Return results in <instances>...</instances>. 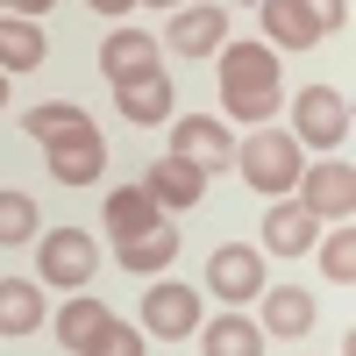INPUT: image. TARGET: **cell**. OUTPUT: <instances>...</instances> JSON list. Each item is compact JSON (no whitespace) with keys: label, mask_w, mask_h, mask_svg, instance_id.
Segmentation results:
<instances>
[{"label":"cell","mask_w":356,"mask_h":356,"mask_svg":"<svg viewBox=\"0 0 356 356\" xmlns=\"http://www.w3.org/2000/svg\"><path fill=\"white\" fill-rule=\"evenodd\" d=\"M221 107L250 129H264L285 107V79H278L271 43H221Z\"/></svg>","instance_id":"obj_1"},{"label":"cell","mask_w":356,"mask_h":356,"mask_svg":"<svg viewBox=\"0 0 356 356\" xmlns=\"http://www.w3.org/2000/svg\"><path fill=\"white\" fill-rule=\"evenodd\" d=\"M300 164H307V150L292 143V129L264 122V129H250L243 143H235V171H243L264 200H285L292 186H300Z\"/></svg>","instance_id":"obj_2"},{"label":"cell","mask_w":356,"mask_h":356,"mask_svg":"<svg viewBox=\"0 0 356 356\" xmlns=\"http://www.w3.org/2000/svg\"><path fill=\"white\" fill-rule=\"evenodd\" d=\"M292 143H300V150H321V157L349 150V100L335 86H307V93L292 100Z\"/></svg>","instance_id":"obj_3"},{"label":"cell","mask_w":356,"mask_h":356,"mask_svg":"<svg viewBox=\"0 0 356 356\" xmlns=\"http://www.w3.org/2000/svg\"><path fill=\"white\" fill-rule=\"evenodd\" d=\"M93 271H100V243L86 228H50L36 243V285L79 292V285H93Z\"/></svg>","instance_id":"obj_4"},{"label":"cell","mask_w":356,"mask_h":356,"mask_svg":"<svg viewBox=\"0 0 356 356\" xmlns=\"http://www.w3.org/2000/svg\"><path fill=\"white\" fill-rule=\"evenodd\" d=\"M207 321V307H200V285H171V278H157L150 292H143V314H136V328L143 335H157V342H186L193 328Z\"/></svg>","instance_id":"obj_5"},{"label":"cell","mask_w":356,"mask_h":356,"mask_svg":"<svg viewBox=\"0 0 356 356\" xmlns=\"http://www.w3.org/2000/svg\"><path fill=\"white\" fill-rule=\"evenodd\" d=\"M200 285H214V300L221 307H250L264 285H271V271H264V250L257 243H221L214 257H207V278Z\"/></svg>","instance_id":"obj_6"},{"label":"cell","mask_w":356,"mask_h":356,"mask_svg":"<svg viewBox=\"0 0 356 356\" xmlns=\"http://www.w3.org/2000/svg\"><path fill=\"white\" fill-rule=\"evenodd\" d=\"M300 207L314 221H349L356 214V171H349V157H321V164H300Z\"/></svg>","instance_id":"obj_7"},{"label":"cell","mask_w":356,"mask_h":356,"mask_svg":"<svg viewBox=\"0 0 356 356\" xmlns=\"http://www.w3.org/2000/svg\"><path fill=\"white\" fill-rule=\"evenodd\" d=\"M171 157L221 171V164H235V136H228L221 114H171Z\"/></svg>","instance_id":"obj_8"},{"label":"cell","mask_w":356,"mask_h":356,"mask_svg":"<svg viewBox=\"0 0 356 356\" xmlns=\"http://www.w3.org/2000/svg\"><path fill=\"white\" fill-rule=\"evenodd\" d=\"M221 43H228V8H221V0H193V8H171L164 50H178V57H214Z\"/></svg>","instance_id":"obj_9"},{"label":"cell","mask_w":356,"mask_h":356,"mask_svg":"<svg viewBox=\"0 0 356 356\" xmlns=\"http://www.w3.org/2000/svg\"><path fill=\"white\" fill-rule=\"evenodd\" d=\"M43 157H50V178H57V186H93V178L107 171V143H100L93 122H86V129H72V136L43 143Z\"/></svg>","instance_id":"obj_10"},{"label":"cell","mask_w":356,"mask_h":356,"mask_svg":"<svg viewBox=\"0 0 356 356\" xmlns=\"http://www.w3.org/2000/svg\"><path fill=\"white\" fill-rule=\"evenodd\" d=\"M257 328L271 342H300L314 328V292L307 285H264L257 292Z\"/></svg>","instance_id":"obj_11"},{"label":"cell","mask_w":356,"mask_h":356,"mask_svg":"<svg viewBox=\"0 0 356 356\" xmlns=\"http://www.w3.org/2000/svg\"><path fill=\"white\" fill-rule=\"evenodd\" d=\"M114 107H122V114H129L136 129H157V122H171L178 93H171L164 65H157V72H143V79H122V86H114Z\"/></svg>","instance_id":"obj_12"},{"label":"cell","mask_w":356,"mask_h":356,"mask_svg":"<svg viewBox=\"0 0 356 356\" xmlns=\"http://www.w3.org/2000/svg\"><path fill=\"white\" fill-rule=\"evenodd\" d=\"M114 257H122L129 278H164L171 264H178V228L157 221V228H143V235H122V243H114Z\"/></svg>","instance_id":"obj_13"},{"label":"cell","mask_w":356,"mask_h":356,"mask_svg":"<svg viewBox=\"0 0 356 356\" xmlns=\"http://www.w3.org/2000/svg\"><path fill=\"white\" fill-rule=\"evenodd\" d=\"M143 193H150L164 214H186V207H200V200H207V171H200V164H186V157H164V164H150Z\"/></svg>","instance_id":"obj_14"},{"label":"cell","mask_w":356,"mask_h":356,"mask_svg":"<svg viewBox=\"0 0 356 356\" xmlns=\"http://www.w3.org/2000/svg\"><path fill=\"white\" fill-rule=\"evenodd\" d=\"M257 15H264V43H278V50H314L328 36L307 0H257Z\"/></svg>","instance_id":"obj_15"},{"label":"cell","mask_w":356,"mask_h":356,"mask_svg":"<svg viewBox=\"0 0 356 356\" xmlns=\"http://www.w3.org/2000/svg\"><path fill=\"white\" fill-rule=\"evenodd\" d=\"M193 335H200V356H264V328L250 314H214Z\"/></svg>","instance_id":"obj_16"},{"label":"cell","mask_w":356,"mask_h":356,"mask_svg":"<svg viewBox=\"0 0 356 356\" xmlns=\"http://www.w3.org/2000/svg\"><path fill=\"white\" fill-rule=\"evenodd\" d=\"M100 72H107L114 86L157 72V36H143V29H114V36L100 43Z\"/></svg>","instance_id":"obj_17"},{"label":"cell","mask_w":356,"mask_h":356,"mask_svg":"<svg viewBox=\"0 0 356 356\" xmlns=\"http://www.w3.org/2000/svg\"><path fill=\"white\" fill-rule=\"evenodd\" d=\"M314 214H307V207L300 200H278L271 207V214H264V250H271V257H307L314 250Z\"/></svg>","instance_id":"obj_18"},{"label":"cell","mask_w":356,"mask_h":356,"mask_svg":"<svg viewBox=\"0 0 356 356\" xmlns=\"http://www.w3.org/2000/svg\"><path fill=\"white\" fill-rule=\"evenodd\" d=\"M107 321H114V314H107L100 300H86V292H72V300L57 307V321H50V328H57V342H65L72 356H86V349H93V335L107 328Z\"/></svg>","instance_id":"obj_19"},{"label":"cell","mask_w":356,"mask_h":356,"mask_svg":"<svg viewBox=\"0 0 356 356\" xmlns=\"http://www.w3.org/2000/svg\"><path fill=\"white\" fill-rule=\"evenodd\" d=\"M36 328H43V285L0 278V335H36Z\"/></svg>","instance_id":"obj_20"},{"label":"cell","mask_w":356,"mask_h":356,"mask_svg":"<svg viewBox=\"0 0 356 356\" xmlns=\"http://www.w3.org/2000/svg\"><path fill=\"white\" fill-rule=\"evenodd\" d=\"M50 57V43H43V29L29 22V15H0V72H36Z\"/></svg>","instance_id":"obj_21"},{"label":"cell","mask_w":356,"mask_h":356,"mask_svg":"<svg viewBox=\"0 0 356 356\" xmlns=\"http://www.w3.org/2000/svg\"><path fill=\"white\" fill-rule=\"evenodd\" d=\"M157 221H164V207L143 193V186H114V193H107V228H114V243H122V235L157 228Z\"/></svg>","instance_id":"obj_22"},{"label":"cell","mask_w":356,"mask_h":356,"mask_svg":"<svg viewBox=\"0 0 356 356\" xmlns=\"http://www.w3.org/2000/svg\"><path fill=\"white\" fill-rule=\"evenodd\" d=\"M36 200L15 193V186H0V250H22V243H36Z\"/></svg>","instance_id":"obj_23"},{"label":"cell","mask_w":356,"mask_h":356,"mask_svg":"<svg viewBox=\"0 0 356 356\" xmlns=\"http://www.w3.org/2000/svg\"><path fill=\"white\" fill-rule=\"evenodd\" d=\"M22 129L36 136V143H57V136H72V129H86V114H79L72 100H43V107H29V114H22Z\"/></svg>","instance_id":"obj_24"},{"label":"cell","mask_w":356,"mask_h":356,"mask_svg":"<svg viewBox=\"0 0 356 356\" xmlns=\"http://www.w3.org/2000/svg\"><path fill=\"white\" fill-rule=\"evenodd\" d=\"M321 271H328V285H349L356 278V235L342 221H328V243H321Z\"/></svg>","instance_id":"obj_25"},{"label":"cell","mask_w":356,"mask_h":356,"mask_svg":"<svg viewBox=\"0 0 356 356\" xmlns=\"http://www.w3.org/2000/svg\"><path fill=\"white\" fill-rule=\"evenodd\" d=\"M86 356H143V328H129V321H107Z\"/></svg>","instance_id":"obj_26"},{"label":"cell","mask_w":356,"mask_h":356,"mask_svg":"<svg viewBox=\"0 0 356 356\" xmlns=\"http://www.w3.org/2000/svg\"><path fill=\"white\" fill-rule=\"evenodd\" d=\"M307 8H314L321 29H342V22H349V0H307Z\"/></svg>","instance_id":"obj_27"},{"label":"cell","mask_w":356,"mask_h":356,"mask_svg":"<svg viewBox=\"0 0 356 356\" xmlns=\"http://www.w3.org/2000/svg\"><path fill=\"white\" fill-rule=\"evenodd\" d=\"M86 8H93V15H129L136 0H86Z\"/></svg>","instance_id":"obj_28"},{"label":"cell","mask_w":356,"mask_h":356,"mask_svg":"<svg viewBox=\"0 0 356 356\" xmlns=\"http://www.w3.org/2000/svg\"><path fill=\"white\" fill-rule=\"evenodd\" d=\"M43 8H50V0H8V15H29V22H36Z\"/></svg>","instance_id":"obj_29"},{"label":"cell","mask_w":356,"mask_h":356,"mask_svg":"<svg viewBox=\"0 0 356 356\" xmlns=\"http://www.w3.org/2000/svg\"><path fill=\"white\" fill-rule=\"evenodd\" d=\"M136 8H186V0H136Z\"/></svg>","instance_id":"obj_30"},{"label":"cell","mask_w":356,"mask_h":356,"mask_svg":"<svg viewBox=\"0 0 356 356\" xmlns=\"http://www.w3.org/2000/svg\"><path fill=\"white\" fill-rule=\"evenodd\" d=\"M0 107H8V72H0Z\"/></svg>","instance_id":"obj_31"},{"label":"cell","mask_w":356,"mask_h":356,"mask_svg":"<svg viewBox=\"0 0 356 356\" xmlns=\"http://www.w3.org/2000/svg\"><path fill=\"white\" fill-rule=\"evenodd\" d=\"M0 8H8V0H0Z\"/></svg>","instance_id":"obj_32"}]
</instances>
